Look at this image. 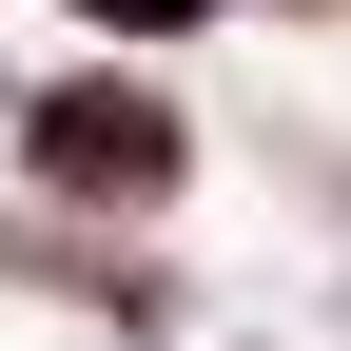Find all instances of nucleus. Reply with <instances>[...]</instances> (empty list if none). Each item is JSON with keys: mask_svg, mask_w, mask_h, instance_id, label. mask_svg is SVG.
<instances>
[{"mask_svg": "<svg viewBox=\"0 0 351 351\" xmlns=\"http://www.w3.org/2000/svg\"><path fill=\"white\" fill-rule=\"evenodd\" d=\"M0 156H20L39 234H156V215L195 195V156H215V137L176 117V78H156V59H59V78H20Z\"/></svg>", "mask_w": 351, "mask_h": 351, "instance_id": "nucleus-1", "label": "nucleus"}, {"mask_svg": "<svg viewBox=\"0 0 351 351\" xmlns=\"http://www.w3.org/2000/svg\"><path fill=\"white\" fill-rule=\"evenodd\" d=\"M59 20L98 39V59H176V39H215L234 0H59Z\"/></svg>", "mask_w": 351, "mask_h": 351, "instance_id": "nucleus-2", "label": "nucleus"}, {"mask_svg": "<svg viewBox=\"0 0 351 351\" xmlns=\"http://www.w3.org/2000/svg\"><path fill=\"white\" fill-rule=\"evenodd\" d=\"M274 20H332V0H274Z\"/></svg>", "mask_w": 351, "mask_h": 351, "instance_id": "nucleus-3", "label": "nucleus"}, {"mask_svg": "<svg viewBox=\"0 0 351 351\" xmlns=\"http://www.w3.org/2000/svg\"><path fill=\"white\" fill-rule=\"evenodd\" d=\"M0 117H20V78H0Z\"/></svg>", "mask_w": 351, "mask_h": 351, "instance_id": "nucleus-4", "label": "nucleus"}]
</instances>
